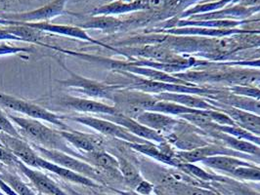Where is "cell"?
I'll return each instance as SVG.
<instances>
[{
    "mask_svg": "<svg viewBox=\"0 0 260 195\" xmlns=\"http://www.w3.org/2000/svg\"><path fill=\"white\" fill-rule=\"evenodd\" d=\"M106 1H109V2H114V1H117V0H106Z\"/></svg>",
    "mask_w": 260,
    "mask_h": 195,
    "instance_id": "42",
    "label": "cell"
},
{
    "mask_svg": "<svg viewBox=\"0 0 260 195\" xmlns=\"http://www.w3.org/2000/svg\"><path fill=\"white\" fill-rule=\"evenodd\" d=\"M228 114L237 121L239 124L247 128V130L253 131L260 134V116L239 109H230Z\"/></svg>",
    "mask_w": 260,
    "mask_h": 195,
    "instance_id": "24",
    "label": "cell"
},
{
    "mask_svg": "<svg viewBox=\"0 0 260 195\" xmlns=\"http://www.w3.org/2000/svg\"><path fill=\"white\" fill-rule=\"evenodd\" d=\"M16 168L21 171V173L24 174V176H26L29 180V182H31V184L40 193L45 195H70L46 174H43L42 172H39L38 170L32 169L26 166L20 159L16 163Z\"/></svg>",
    "mask_w": 260,
    "mask_h": 195,
    "instance_id": "9",
    "label": "cell"
},
{
    "mask_svg": "<svg viewBox=\"0 0 260 195\" xmlns=\"http://www.w3.org/2000/svg\"><path fill=\"white\" fill-rule=\"evenodd\" d=\"M100 117L102 119H105V120H109V121L117 123L118 125L124 127L131 134H133V135H135L139 138L141 137L143 139L153 140V141H156V142H161L162 141V139L160 138L158 133H156V131L144 126L141 123H139L136 119L125 116V115L120 114V113H117L115 115L100 114Z\"/></svg>",
    "mask_w": 260,
    "mask_h": 195,
    "instance_id": "13",
    "label": "cell"
},
{
    "mask_svg": "<svg viewBox=\"0 0 260 195\" xmlns=\"http://www.w3.org/2000/svg\"><path fill=\"white\" fill-rule=\"evenodd\" d=\"M83 155L85 156L86 162L88 161L89 164L99 170L104 176L106 175L111 179L123 182L122 175L119 171L118 160L115 156L111 155L103 149L84 153Z\"/></svg>",
    "mask_w": 260,
    "mask_h": 195,
    "instance_id": "11",
    "label": "cell"
},
{
    "mask_svg": "<svg viewBox=\"0 0 260 195\" xmlns=\"http://www.w3.org/2000/svg\"><path fill=\"white\" fill-rule=\"evenodd\" d=\"M68 143H72L81 152L88 153L102 148V139L96 135L72 130H58Z\"/></svg>",
    "mask_w": 260,
    "mask_h": 195,
    "instance_id": "14",
    "label": "cell"
},
{
    "mask_svg": "<svg viewBox=\"0 0 260 195\" xmlns=\"http://www.w3.org/2000/svg\"><path fill=\"white\" fill-rule=\"evenodd\" d=\"M203 163L210 168L220 170L223 172L232 174L235 170L244 167V166H251L249 163L242 161L238 158H234L229 155L210 156L203 160Z\"/></svg>",
    "mask_w": 260,
    "mask_h": 195,
    "instance_id": "17",
    "label": "cell"
},
{
    "mask_svg": "<svg viewBox=\"0 0 260 195\" xmlns=\"http://www.w3.org/2000/svg\"><path fill=\"white\" fill-rule=\"evenodd\" d=\"M208 115L211 118L212 121H215L219 124L223 125H227V126H234V120L231 119L230 117L220 113V112H216V111H210L208 110Z\"/></svg>",
    "mask_w": 260,
    "mask_h": 195,
    "instance_id": "32",
    "label": "cell"
},
{
    "mask_svg": "<svg viewBox=\"0 0 260 195\" xmlns=\"http://www.w3.org/2000/svg\"><path fill=\"white\" fill-rule=\"evenodd\" d=\"M10 120L15 123L20 129H17L22 137H26L32 144L39 146L55 149L66 152L68 154L78 157L85 161V156L76 152L70 146L68 142L61 136L58 130H53L51 128L42 124L39 119L25 118V117L15 116L13 114H7Z\"/></svg>",
    "mask_w": 260,
    "mask_h": 195,
    "instance_id": "1",
    "label": "cell"
},
{
    "mask_svg": "<svg viewBox=\"0 0 260 195\" xmlns=\"http://www.w3.org/2000/svg\"><path fill=\"white\" fill-rule=\"evenodd\" d=\"M155 195H161V194H156H156H155Z\"/></svg>",
    "mask_w": 260,
    "mask_h": 195,
    "instance_id": "44",
    "label": "cell"
},
{
    "mask_svg": "<svg viewBox=\"0 0 260 195\" xmlns=\"http://www.w3.org/2000/svg\"><path fill=\"white\" fill-rule=\"evenodd\" d=\"M0 145H2V146H4V145H3V143H1V142H0Z\"/></svg>",
    "mask_w": 260,
    "mask_h": 195,
    "instance_id": "43",
    "label": "cell"
},
{
    "mask_svg": "<svg viewBox=\"0 0 260 195\" xmlns=\"http://www.w3.org/2000/svg\"><path fill=\"white\" fill-rule=\"evenodd\" d=\"M60 104L66 107L72 108L79 112H90L95 114H109L115 115L118 113V110L115 106L102 104L100 102L88 100V99H79L72 96H66L61 99Z\"/></svg>",
    "mask_w": 260,
    "mask_h": 195,
    "instance_id": "12",
    "label": "cell"
},
{
    "mask_svg": "<svg viewBox=\"0 0 260 195\" xmlns=\"http://www.w3.org/2000/svg\"><path fill=\"white\" fill-rule=\"evenodd\" d=\"M3 28L9 33L22 39V41L39 42L44 35L43 31L22 24H11L3 26Z\"/></svg>",
    "mask_w": 260,
    "mask_h": 195,
    "instance_id": "22",
    "label": "cell"
},
{
    "mask_svg": "<svg viewBox=\"0 0 260 195\" xmlns=\"http://www.w3.org/2000/svg\"><path fill=\"white\" fill-rule=\"evenodd\" d=\"M218 195H219V194H218Z\"/></svg>",
    "mask_w": 260,
    "mask_h": 195,
    "instance_id": "45",
    "label": "cell"
},
{
    "mask_svg": "<svg viewBox=\"0 0 260 195\" xmlns=\"http://www.w3.org/2000/svg\"><path fill=\"white\" fill-rule=\"evenodd\" d=\"M233 90L242 96L260 99V90L255 88H250L247 86H239V87H235Z\"/></svg>",
    "mask_w": 260,
    "mask_h": 195,
    "instance_id": "34",
    "label": "cell"
},
{
    "mask_svg": "<svg viewBox=\"0 0 260 195\" xmlns=\"http://www.w3.org/2000/svg\"><path fill=\"white\" fill-rule=\"evenodd\" d=\"M60 65L70 74L69 78L59 80V83L64 87L76 88L78 92L92 98H101L113 100V95L120 87L118 85H109L103 82L83 77L78 73L69 69L63 63L59 62Z\"/></svg>",
    "mask_w": 260,
    "mask_h": 195,
    "instance_id": "4",
    "label": "cell"
},
{
    "mask_svg": "<svg viewBox=\"0 0 260 195\" xmlns=\"http://www.w3.org/2000/svg\"><path fill=\"white\" fill-rule=\"evenodd\" d=\"M11 24H22V25H26L27 26H30L32 28H37L39 30H41L43 32H51L55 34H61V35H65V36H70V37H74V38L80 39L83 41H87L90 42L92 44H96V45H101L107 48H110L109 46H106L103 43H100L99 41L92 38L90 35H88V33L81 27L79 26H65V25H56V24H50L48 22H40V23H16V22H10L7 20H3L0 19V25L3 26H7V25H11Z\"/></svg>",
    "mask_w": 260,
    "mask_h": 195,
    "instance_id": "8",
    "label": "cell"
},
{
    "mask_svg": "<svg viewBox=\"0 0 260 195\" xmlns=\"http://www.w3.org/2000/svg\"><path fill=\"white\" fill-rule=\"evenodd\" d=\"M146 4L144 1H134V2H121L114 1L109 4L95 8L92 11L93 16H112L117 14L126 13L130 11H136L140 9H145Z\"/></svg>",
    "mask_w": 260,
    "mask_h": 195,
    "instance_id": "16",
    "label": "cell"
},
{
    "mask_svg": "<svg viewBox=\"0 0 260 195\" xmlns=\"http://www.w3.org/2000/svg\"><path fill=\"white\" fill-rule=\"evenodd\" d=\"M0 40H17V41H22V39L15 36L13 34L9 33L8 31H6L3 26L0 27Z\"/></svg>",
    "mask_w": 260,
    "mask_h": 195,
    "instance_id": "37",
    "label": "cell"
},
{
    "mask_svg": "<svg viewBox=\"0 0 260 195\" xmlns=\"http://www.w3.org/2000/svg\"><path fill=\"white\" fill-rule=\"evenodd\" d=\"M113 191H115L118 195H142L138 192H136L135 190H127V191H123V190H119L117 188H111Z\"/></svg>",
    "mask_w": 260,
    "mask_h": 195,
    "instance_id": "38",
    "label": "cell"
},
{
    "mask_svg": "<svg viewBox=\"0 0 260 195\" xmlns=\"http://www.w3.org/2000/svg\"><path fill=\"white\" fill-rule=\"evenodd\" d=\"M91 195H113L109 194V193H106V192H102V191H94L92 192Z\"/></svg>",
    "mask_w": 260,
    "mask_h": 195,
    "instance_id": "39",
    "label": "cell"
},
{
    "mask_svg": "<svg viewBox=\"0 0 260 195\" xmlns=\"http://www.w3.org/2000/svg\"><path fill=\"white\" fill-rule=\"evenodd\" d=\"M168 0H146L145 4L147 8L152 9H160L167 4Z\"/></svg>",
    "mask_w": 260,
    "mask_h": 195,
    "instance_id": "36",
    "label": "cell"
},
{
    "mask_svg": "<svg viewBox=\"0 0 260 195\" xmlns=\"http://www.w3.org/2000/svg\"><path fill=\"white\" fill-rule=\"evenodd\" d=\"M2 167H3V164H2V163H1V162H0V168H1V169L3 170V168H2Z\"/></svg>",
    "mask_w": 260,
    "mask_h": 195,
    "instance_id": "41",
    "label": "cell"
},
{
    "mask_svg": "<svg viewBox=\"0 0 260 195\" xmlns=\"http://www.w3.org/2000/svg\"><path fill=\"white\" fill-rule=\"evenodd\" d=\"M221 138L224 140V142H226L227 144L235 150L247 152V153L252 154L253 156L260 153V147H258L256 144L251 143L248 141L239 140V139L234 138V137H232L228 134L221 135Z\"/></svg>",
    "mask_w": 260,
    "mask_h": 195,
    "instance_id": "26",
    "label": "cell"
},
{
    "mask_svg": "<svg viewBox=\"0 0 260 195\" xmlns=\"http://www.w3.org/2000/svg\"><path fill=\"white\" fill-rule=\"evenodd\" d=\"M18 160L19 158L14 155L9 149H7L5 146L0 145V162L2 164L11 166V167H16V163Z\"/></svg>",
    "mask_w": 260,
    "mask_h": 195,
    "instance_id": "31",
    "label": "cell"
},
{
    "mask_svg": "<svg viewBox=\"0 0 260 195\" xmlns=\"http://www.w3.org/2000/svg\"><path fill=\"white\" fill-rule=\"evenodd\" d=\"M155 184L152 182H148L146 180H143L140 182L135 188L134 190L138 193L142 195H152L155 192Z\"/></svg>",
    "mask_w": 260,
    "mask_h": 195,
    "instance_id": "33",
    "label": "cell"
},
{
    "mask_svg": "<svg viewBox=\"0 0 260 195\" xmlns=\"http://www.w3.org/2000/svg\"><path fill=\"white\" fill-rule=\"evenodd\" d=\"M0 132L22 139V135L16 129V127L13 125V122L10 120V118L7 114H5V112L1 108H0Z\"/></svg>",
    "mask_w": 260,
    "mask_h": 195,
    "instance_id": "29",
    "label": "cell"
},
{
    "mask_svg": "<svg viewBox=\"0 0 260 195\" xmlns=\"http://www.w3.org/2000/svg\"><path fill=\"white\" fill-rule=\"evenodd\" d=\"M34 168H40V169L46 170L49 171L50 173H53L55 175H57L58 177L62 178L63 180H65L67 182H74V183H78L80 185L86 186V187H90V188H99L101 189L103 187L102 184H100L99 182H95L94 180L89 179L83 175H80L78 173H76L74 171L66 169L62 166H59L55 163H53L51 161L38 155Z\"/></svg>",
    "mask_w": 260,
    "mask_h": 195,
    "instance_id": "10",
    "label": "cell"
},
{
    "mask_svg": "<svg viewBox=\"0 0 260 195\" xmlns=\"http://www.w3.org/2000/svg\"><path fill=\"white\" fill-rule=\"evenodd\" d=\"M122 22L112 16H95L88 22L79 25V27L85 29H101V30H111L116 29L117 27L122 26Z\"/></svg>",
    "mask_w": 260,
    "mask_h": 195,
    "instance_id": "23",
    "label": "cell"
},
{
    "mask_svg": "<svg viewBox=\"0 0 260 195\" xmlns=\"http://www.w3.org/2000/svg\"><path fill=\"white\" fill-rule=\"evenodd\" d=\"M34 149L39 153V155L53 163L62 166L66 169L74 171L80 175H83L89 179L94 180L95 182H99L104 186L106 182L104 180V175L91 164H89L86 161H82L78 157L68 154L60 150L55 149H48L42 146H39L37 144H31Z\"/></svg>",
    "mask_w": 260,
    "mask_h": 195,
    "instance_id": "2",
    "label": "cell"
},
{
    "mask_svg": "<svg viewBox=\"0 0 260 195\" xmlns=\"http://www.w3.org/2000/svg\"><path fill=\"white\" fill-rule=\"evenodd\" d=\"M112 101H114L118 113L133 119L149 110L156 103L154 98L142 93L118 90L114 93Z\"/></svg>",
    "mask_w": 260,
    "mask_h": 195,
    "instance_id": "5",
    "label": "cell"
},
{
    "mask_svg": "<svg viewBox=\"0 0 260 195\" xmlns=\"http://www.w3.org/2000/svg\"><path fill=\"white\" fill-rule=\"evenodd\" d=\"M215 155H236L235 153L230 152L228 149L217 147V146H206L197 148L195 150L181 152L179 153L180 161H185L187 163H192L196 161H203L204 159Z\"/></svg>",
    "mask_w": 260,
    "mask_h": 195,
    "instance_id": "18",
    "label": "cell"
},
{
    "mask_svg": "<svg viewBox=\"0 0 260 195\" xmlns=\"http://www.w3.org/2000/svg\"><path fill=\"white\" fill-rule=\"evenodd\" d=\"M162 100L169 102H174L177 104H182L187 107L193 109H211L213 108L208 103L203 101L201 98H195L193 96H188L185 94H176V93H162L158 96Z\"/></svg>",
    "mask_w": 260,
    "mask_h": 195,
    "instance_id": "20",
    "label": "cell"
},
{
    "mask_svg": "<svg viewBox=\"0 0 260 195\" xmlns=\"http://www.w3.org/2000/svg\"><path fill=\"white\" fill-rule=\"evenodd\" d=\"M136 120L144 126L155 131H169L176 124V120L152 110L144 111Z\"/></svg>",
    "mask_w": 260,
    "mask_h": 195,
    "instance_id": "15",
    "label": "cell"
},
{
    "mask_svg": "<svg viewBox=\"0 0 260 195\" xmlns=\"http://www.w3.org/2000/svg\"><path fill=\"white\" fill-rule=\"evenodd\" d=\"M231 104L239 106L242 109L253 112L254 114H260V101L258 100H252L250 98L244 97H235L234 101L231 102Z\"/></svg>",
    "mask_w": 260,
    "mask_h": 195,
    "instance_id": "28",
    "label": "cell"
},
{
    "mask_svg": "<svg viewBox=\"0 0 260 195\" xmlns=\"http://www.w3.org/2000/svg\"><path fill=\"white\" fill-rule=\"evenodd\" d=\"M119 171L122 175L123 182H125L131 188H135L140 182L143 181V177L140 174L137 167L123 157H117Z\"/></svg>",
    "mask_w": 260,
    "mask_h": 195,
    "instance_id": "21",
    "label": "cell"
},
{
    "mask_svg": "<svg viewBox=\"0 0 260 195\" xmlns=\"http://www.w3.org/2000/svg\"><path fill=\"white\" fill-rule=\"evenodd\" d=\"M254 157L257 159V160H259L260 162V153H258V154H256V155H254Z\"/></svg>",
    "mask_w": 260,
    "mask_h": 195,
    "instance_id": "40",
    "label": "cell"
},
{
    "mask_svg": "<svg viewBox=\"0 0 260 195\" xmlns=\"http://www.w3.org/2000/svg\"><path fill=\"white\" fill-rule=\"evenodd\" d=\"M130 89L143 92L175 91L193 92V93L203 92L202 90H199V89L197 90V89L186 88V87H181V86H177V85H170V84H167V83L165 84L162 82L154 81V80H144V81L136 82V83H134L133 85L130 86Z\"/></svg>",
    "mask_w": 260,
    "mask_h": 195,
    "instance_id": "19",
    "label": "cell"
},
{
    "mask_svg": "<svg viewBox=\"0 0 260 195\" xmlns=\"http://www.w3.org/2000/svg\"><path fill=\"white\" fill-rule=\"evenodd\" d=\"M29 49L27 48H20V47H14L8 44H0V56L4 55H12V54H19V53L27 52Z\"/></svg>",
    "mask_w": 260,
    "mask_h": 195,
    "instance_id": "35",
    "label": "cell"
},
{
    "mask_svg": "<svg viewBox=\"0 0 260 195\" xmlns=\"http://www.w3.org/2000/svg\"><path fill=\"white\" fill-rule=\"evenodd\" d=\"M214 184L218 185L216 182H213ZM220 190L226 191V194L230 195H260V193L248 188L247 186H244L242 184H238V182H234V184L226 185V186H220Z\"/></svg>",
    "mask_w": 260,
    "mask_h": 195,
    "instance_id": "30",
    "label": "cell"
},
{
    "mask_svg": "<svg viewBox=\"0 0 260 195\" xmlns=\"http://www.w3.org/2000/svg\"><path fill=\"white\" fill-rule=\"evenodd\" d=\"M236 178L245 181H252V182H260V168L255 166H244L235 170L231 174Z\"/></svg>",
    "mask_w": 260,
    "mask_h": 195,
    "instance_id": "27",
    "label": "cell"
},
{
    "mask_svg": "<svg viewBox=\"0 0 260 195\" xmlns=\"http://www.w3.org/2000/svg\"><path fill=\"white\" fill-rule=\"evenodd\" d=\"M0 105L10 108L14 111L24 113L30 118L47 121L58 126L61 130H71V128L63 122L65 117L59 116L38 104H31L25 100L0 93Z\"/></svg>",
    "mask_w": 260,
    "mask_h": 195,
    "instance_id": "3",
    "label": "cell"
},
{
    "mask_svg": "<svg viewBox=\"0 0 260 195\" xmlns=\"http://www.w3.org/2000/svg\"><path fill=\"white\" fill-rule=\"evenodd\" d=\"M178 168L182 170L183 172L193 178H196L197 180H201L202 182H226L228 180L225 179L224 177H219L216 175H211L208 174L205 170L197 167L193 165L192 163H181L177 166Z\"/></svg>",
    "mask_w": 260,
    "mask_h": 195,
    "instance_id": "25",
    "label": "cell"
},
{
    "mask_svg": "<svg viewBox=\"0 0 260 195\" xmlns=\"http://www.w3.org/2000/svg\"><path fill=\"white\" fill-rule=\"evenodd\" d=\"M69 0H54L39 9L19 14H0V19L16 23H40L65 14L66 5Z\"/></svg>",
    "mask_w": 260,
    "mask_h": 195,
    "instance_id": "7",
    "label": "cell"
},
{
    "mask_svg": "<svg viewBox=\"0 0 260 195\" xmlns=\"http://www.w3.org/2000/svg\"><path fill=\"white\" fill-rule=\"evenodd\" d=\"M68 119L72 121H76L85 126H88L94 130L100 132L101 134L106 136H111L114 138H117L128 143H147L148 142L144 139H141L130 132L126 130L124 127L118 125L115 122L105 120L102 118H96L92 116H73L68 117Z\"/></svg>",
    "mask_w": 260,
    "mask_h": 195,
    "instance_id": "6",
    "label": "cell"
}]
</instances>
